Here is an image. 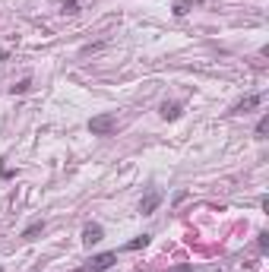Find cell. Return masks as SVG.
I'll return each mask as SVG.
<instances>
[{
	"mask_svg": "<svg viewBox=\"0 0 269 272\" xmlns=\"http://www.w3.org/2000/svg\"><path fill=\"white\" fill-rule=\"evenodd\" d=\"M64 13H79V7H83V0H61Z\"/></svg>",
	"mask_w": 269,
	"mask_h": 272,
	"instance_id": "cell-9",
	"label": "cell"
},
{
	"mask_svg": "<svg viewBox=\"0 0 269 272\" xmlns=\"http://www.w3.org/2000/svg\"><path fill=\"white\" fill-rule=\"evenodd\" d=\"M29 86H32V79H19V86H13V92L22 95V92H29Z\"/></svg>",
	"mask_w": 269,
	"mask_h": 272,
	"instance_id": "cell-12",
	"label": "cell"
},
{
	"mask_svg": "<svg viewBox=\"0 0 269 272\" xmlns=\"http://www.w3.org/2000/svg\"><path fill=\"white\" fill-rule=\"evenodd\" d=\"M158 203H162V193L155 190V187H152V190H149V193L143 196V203H139V212H143V215H152Z\"/></svg>",
	"mask_w": 269,
	"mask_h": 272,
	"instance_id": "cell-4",
	"label": "cell"
},
{
	"mask_svg": "<svg viewBox=\"0 0 269 272\" xmlns=\"http://www.w3.org/2000/svg\"><path fill=\"white\" fill-rule=\"evenodd\" d=\"M260 101H263L260 95H247V98H241V101L235 104V108H231V114H247V111H253Z\"/></svg>",
	"mask_w": 269,
	"mask_h": 272,
	"instance_id": "cell-6",
	"label": "cell"
},
{
	"mask_svg": "<svg viewBox=\"0 0 269 272\" xmlns=\"http://www.w3.org/2000/svg\"><path fill=\"white\" fill-rule=\"evenodd\" d=\"M266 133H269V114H263V117H260V124H256V136L263 139Z\"/></svg>",
	"mask_w": 269,
	"mask_h": 272,
	"instance_id": "cell-10",
	"label": "cell"
},
{
	"mask_svg": "<svg viewBox=\"0 0 269 272\" xmlns=\"http://www.w3.org/2000/svg\"><path fill=\"white\" fill-rule=\"evenodd\" d=\"M158 114L165 117V121H178V117L184 114V104H178V101H162V108H158Z\"/></svg>",
	"mask_w": 269,
	"mask_h": 272,
	"instance_id": "cell-5",
	"label": "cell"
},
{
	"mask_svg": "<svg viewBox=\"0 0 269 272\" xmlns=\"http://www.w3.org/2000/svg\"><path fill=\"white\" fill-rule=\"evenodd\" d=\"M187 10H190V4L181 0V4H174V16H187Z\"/></svg>",
	"mask_w": 269,
	"mask_h": 272,
	"instance_id": "cell-11",
	"label": "cell"
},
{
	"mask_svg": "<svg viewBox=\"0 0 269 272\" xmlns=\"http://www.w3.org/2000/svg\"><path fill=\"white\" fill-rule=\"evenodd\" d=\"M146 244H149V234H139V238H133L130 244H127V247H124V250H143V247H146Z\"/></svg>",
	"mask_w": 269,
	"mask_h": 272,
	"instance_id": "cell-7",
	"label": "cell"
},
{
	"mask_svg": "<svg viewBox=\"0 0 269 272\" xmlns=\"http://www.w3.org/2000/svg\"><path fill=\"white\" fill-rule=\"evenodd\" d=\"M41 228H44V222H35V225H29V228L22 231V238H26V241H35V234H41Z\"/></svg>",
	"mask_w": 269,
	"mask_h": 272,
	"instance_id": "cell-8",
	"label": "cell"
},
{
	"mask_svg": "<svg viewBox=\"0 0 269 272\" xmlns=\"http://www.w3.org/2000/svg\"><path fill=\"white\" fill-rule=\"evenodd\" d=\"M104 238V231H101V225H86V228H83V247H95L98 241Z\"/></svg>",
	"mask_w": 269,
	"mask_h": 272,
	"instance_id": "cell-3",
	"label": "cell"
},
{
	"mask_svg": "<svg viewBox=\"0 0 269 272\" xmlns=\"http://www.w3.org/2000/svg\"><path fill=\"white\" fill-rule=\"evenodd\" d=\"M89 130H92V136H111L114 130H118V117L114 114H98V117L89 121Z\"/></svg>",
	"mask_w": 269,
	"mask_h": 272,
	"instance_id": "cell-1",
	"label": "cell"
},
{
	"mask_svg": "<svg viewBox=\"0 0 269 272\" xmlns=\"http://www.w3.org/2000/svg\"><path fill=\"white\" fill-rule=\"evenodd\" d=\"M114 263H118V253H98V256H92V259H89V266L76 269V272H108Z\"/></svg>",
	"mask_w": 269,
	"mask_h": 272,
	"instance_id": "cell-2",
	"label": "cell"
}]
</instances>
